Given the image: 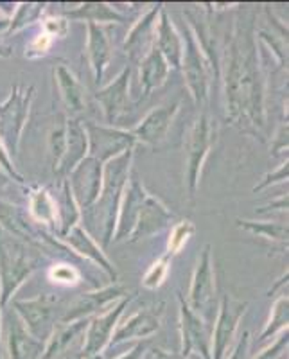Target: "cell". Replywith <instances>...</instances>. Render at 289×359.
Returning a JSON list of instances; mask_svg holds the SVG:
<instances>
[{"label": "cell", "mask_w": 289, "mask_h": 359, "mask_svg": "<svg viewBox=\"0 0 289 359\" xmlns=\"http://www.w3.org/2000/svg\"><path fill=\"white\" fill-rule=\"evenodd\" d=\"M6 347L8 359H40L43 352V341L25 329L13 309L6 316Z\"/></svg>", "instance_id": "obj_25"}, {"label": "cell", "mask_w": 289, "mask_h": 359, "mask_svg": "<svg viewBox=\"0 0 289 359\" xmlns=\"http://www.w3.org/2000/svg\"><path fill=\"white\" fill-rule=\"evenodd\" d=\"M178 111L180 101L162 104V107H156L151 111H147L140 118L139 124L133 130H130L131 135L135 137V142L144 144V146L149 147H159L166 140L167 133L171 130Z\"/></svg>", "instance_id": "obj_19"}, {"label": "cell", "mask_w": 289, "mask_h": 359, "mask_svg": "<svg viewBox=\"0 0 289 359\" xmlns=\"http://www.w3.org/2000/svg\"><path fill=\"white\" fill-rule=\"evenodd\" d=\"M34 94V86L15 85L9 90L8 97L0 102V140L13 156L20 153L22 135L29 123Z\"/></svg>", "instance_id": "obj_5"}, {"label": "cell", "mask_w": 289, "mask_h": 359, "mask_svg": "<svg viewBox=\"0 0 289 359\" xmlns=\"http://www.w3.org/2000/svg\"><path fill=\"white\" fill-rule=\"evenodd\" d=\"M155 47L160 50L166 62L171 69L180 70L182 67V54H184V40L182 33L171 20L169 13L162 8L159 15V24H156V38Z\"/></svg>", "instance_id": "obj_28"}, {"label": "cell", "mask_w": 289, "mask_h": 359, "mask_svg": "<svg viewBox=\"0 0 289 359\" xmlns=\"http://www.w3.org/2000/svg\"><path fill=\"white\" fill-rule=\"evenodd\" d=\"M130 300L131 297L121 298L114 306H110L106 311H102V313L95 314V316L90 318L85 332V339H83L81 352H79V359L102 354L108 348L112 334H114L117 323L123 318L124 309L128 307Z\"/></svg>", "instance_id": "obj_11"}, {"label": "cell", "mask_w": 289, "mask_h": 359, "mask_svg": "<svg viewBox=\"0 0 289 359\" xmlns=\"http://www.w3.org/2000/svg\"><path fill=\"white\" fill-rule=\"evenodd\" d=\"M289 325V297L288 293H282L281 297L273 302L269 316L266 320L264 327H262L261 334H259V341L264 343L266 339L275 338L281 334L282 331H288Z\"/></svg>", "instance_id": "obj_33"}, {"label": "cell", "mask_w": 289, "mask_h": 359, "mask_svg": "<svg viewBox=\"0 0 289 359\" xmlns=\"http://www.w3.org/2000/svg\"><path fill=\"white\" fill-rule=\"evenodd\" d=\"M151 359H187V358L176 354V352L163 351V348H153V351H151Z\"/></svg>", "instance_id": "obj_49"}, {"label": "cell", "mask_w": 289, "mask_h": 359, "mask_svg": "<svg viewBox=\"0 0 289 359\" xmlns=\"http://www.w3.org/2000/svg\"><path fill=\"white\" fill-rule=\"evenodd\" d=\"M85 56L95 85H102L105 74L112 63V40L106 25L86 24Z\"/></svg>", "instance_id": "obj_24"}, {"label": "cell", "mask_w": 289, "mask_h": 359, "mask_svg": "<svg viewBox=\"0 0 289 359\" xmlns=\"http://www.w3.org/2000/svg\"><path fill=\"white\" fill-rule=\"evenodd\" d=\"M47 147H49V160L53 165V172L60 168L67 147V115H60L51 126L47 135Z\"/></svg>", "instance_id": "obj_35"}, {"label": "cell", "mask_w": 289, "mask_h": 359, "mask_svg": "<svg viewBox=\"0 0 289 359\" xmlns=\"http://www.w3.org/2000/svg\"><path fill=\"white\" fill-rule=\"evenodd\" d=\"M131 297L130 290L124 287L123 284L119 282H112L110 286L99 287V290L88 291V293H83L81 297H78L65 309L63 316L60 318V322H76V320H85L92 318L95 314L102 313L110 306H114L115 302H119L121 298Z\"/></svg>", "instance_id": "obj_14"}, {"label": "cell", "mask_w": 289, "mask_h": 359, "mask_svg": "<svg viewBox=\"0 0 289 359\" xmlns=\"http://www.w3.org/2000/svg\"><path fill=\"white\" fill-rule=\"evenodd\" d=\"M53 43H54L53 38L41 31L40 34H36L33 40L29 41L27 47H25L24 56L27 57V60H40V57H43V56H47V54H49Z\"/></svg>", "instance_id": "obj_42"}, {"label": "cell", "mask_w": 289, "mask_h": 359, "mask_svg": "<svg viewBox=\"0 0 289 359\" xmlns=\"http://www.w3.org/2000/svg\"><path fill=\"white\" fill-rule=\"evenodd\" d=\"M147 194V187L142 184V180L139 178V175L135 171H131L130 180H128L126 189H124V196L121 201V208H119L117 216V224H115V232L112 243L117 245V243L126 241L130 237L131 230L135 226V221L139 216L140 205H142L144 198Z\"/></svg>", "instance_id": "obj_23"}, {"label": "cell", "mask_w": 289, "mask_h": 359, "mask_svg": "<svg viewBox=\"0 0 289 359\" xmlns=\"http://www.w3.org/2000/svg\"><path fill=\"white\" fill-rule=\"evenodd\" d=\"M54 304L56 298L49 293L38 294L29 300H17L13 298L11 307L18 316L24 327L31 334L40 341H47V338L53 332L54 325Z\"/></svg>", "instance_id": "obj_12"}, {"label": "cell", "mask_w": 289, "mask_h": 359, "mask_svg": "<svg viewBox=\"0 0 289 359\" xmlns=\"http://www.w3.org/2000/svg\"><path fill=\"white\" fill-rule=\"evenodd\" d=\"M0 359H8V358H6V354H4V351H2V348H0Z\"/></svg>", "instance_id": "obj_53"}, {"label": "cell", "mask_w": 289, "mask_h": 359, "mask_svg": "<svg viewBox=\"0 0 289 359\" xmlns=\"http://www.w3.org/2000/svg\"><path fill=\"white\" fill-rule=\"evenodd\" d=\"M253 18L236 20L224 41L220 81H223L224 117L261 133L266 128V72Z\"/></svg>", "instance_id": "obj_1"}, {"label": "cell", "mask_w": 289, "mask_h": 359, "mask_svg": "<svg viewBox=\"0 0 289 359\" xmlns=\"http://www.w3.org/2000/svg\"><path fill=\"white\" fill-rule=\"evenodd\" d=\"M214 300H216V268H214V257H212V246L205 245L196 259L185 302L194 313L201 314L207 320L208 309Z\"/></svg>", "instance_id": "obj_9"}, {"label": "cell", "mask_w": 289, "mask_h": 359, "mask_svg": "<svg viewBox=\"0 0 289 359\" xmlns=\"http://www.w3.org/2000/svg\"><path fill=\"white\" fill-rule=\"evenodd\" d=\"M288 176H289V162H288V158H285L284 162L278 165V168H275L273 171L266 172V175L262 176L261 180H259V184H257L255 187L252 189V191L253 192H262L264 189L271 187V185L284 184V182H288Z\"/></svg>", "instance_id": "obj_43"}, {"label": "cell", "mask_w": 289, "mask_h": 359, "mask_svg": "<svg viewBox=\"0 0 289 359\" xmlns=\"http://www.w3.org/2000/svg\"><path fill=\"white\" fill-rule=\"evenodd\" d=\"M171 67L156 47L149 50L139 63V85L142 90V99L149 97L155 90L162 88L169 79Z\"/></svg>", "instance_id": "obj_29"}, {"label": "cell", "mask_w": 289, "mask_h": 359, "mask_svg": "<svg viewBox=\"0 0 289 359\" xmlns=\"http://www.w3.org/2000/svg\"><path fill=\"white\" fill-rule=\"evenodd\" d=\"M146 352H147V345L144 341H139V343H135L130 351L124 352V354H121L115 359H142Z\"/></svg>", "instance_id": "obj_48"}, {"label": "cell", "mask_w": 289, "mask_h": 359, "mask_svg": "<svg viewBox=\"0 0 289 359\" xmlns=\"http://www.w3.org/2000/svg\"><path fill=\"white\" fill-rule=\"evenodd\" d=\"M182 33V40H184V54H182V74H184V81L187 86L189 95L192 97L196 107H203L205 102L210 97L212 88V70L208 67L207 57L201 53V47L192 34L191 27L187 22L184 24V31Z\"/></svg>", "instance_id": "obj_6"}, {"label": "cell", "mask_w": 289, "mask_h": 359, "mask_svg": "<svg viewBox=\"0 0 289 359\" xmlns=\"http://www.w3.org/2000/svg\"><path fill=\"white\" fill-rule=\"evenodd\" d=\"M237 229L245 230L250 236L264 239V241L271 243V245H282L288 246V223L282 221H257V219H236Z\"/></svg>", "instance_id": "obj_32"}, {"label": "cell", "mask_w": 289, "mask_h": 359, "mask_svg": "<svg viewBox=\"0 0 289 359\" xmlns=\"http://www.w3.org/2000/svg\"><path fill=\"white\" fill-rule=\"evenodd\" d=\"M86 359H105V355L98 354V355H92V358H86Z\"/></svg>", "instance_id": "obj_52"}, {"label": "cell", "mask_w": 289, "mask_h": 359, "mask_svg": "<svg viewBox=\"0 0 289 359\" xmlns=\"http://www.w3.org/2000/svg\"><path fill=\"white\" fill-rule=\"evenodd\" d=\"M62 187H63V208H60V224H58V226H60V230H58L60 239L65 237L67 233L76 226V224L81 223V217H83L81 207H79L76 198H74L67 180H62Z\"/></svg>", "instance_id": "obj_34"}, {"label": "cell", "mask_w": 289, "mask_h": 359, "mask_svg": "<svg viewBox=\"0 0 289 359\" xmlns=\"http://www.w3.org/2000/svg\"><path fill=\"white\" fill-rule=\"evenodd\" d=\"M162 314H163V304L159 307H146L131 316L124 318L123 322H119L115 327L114 334H112L108 348L119 347L123 343L128 341H146L151 336L156 334L162 325Z\"/></svg>", "instance_id": "obj_16"}, {"label": "cell", "mask_w": 289, "mask_h": 359, "mask_svg": "<svg viewBox=\"0 0 289 359\" xmlns=\"http://www.w3.org/2000/svg\"><path fill=\"white\" fill-rule=\"evenodd\" d=\"M133 156L135 149L119 155L117 158L105 163V175H102V189L98 203L92 208H98L101 212L102 221V245L110 246L114 239L115 224H117L119 208L124 196L128 180H130L131 171H133ZM90 208V210H92Z\"/></svg>", "instance_id": "obj_2"}, {"label": "cell", "mask_w": 289, "mask_h": 359, "mask_svg": "<svg viewBox=\"0 0 289 359\" xmlns=\"http://www.w3.org/2000/svg\"><path fill=\"white\" fill-rule=\"evenodd\" d=\"M217 140V124L208 114H200L194 118L187 137H185V155H187V168H185V185L191 201H194L196 192L200 189L201 172L205 162L210 155L212 147Z\"/></svg>", "instance_id": "obj_4"}, {"label": "cell", "mask_w": 289, "mask_h": 359, "mask_svg": "<svg viewBox=\"0 0 289 359\" xmlns=\"http://www.w3.org/2000/svg\"><path fill=\"white\" fill-rule=\"evenodd\" d=\"M0 172H2L6 178L17 182V184L25 185L24 175L17 169V165H15V162H13L11 155L8 153V149H6V146L2 144V140H0Z\"/></svg>", "instance_id": "obj_44"}, {"label": "cell", "mask_w": 289, "mask_h": 359, "mask_svg": "<svg viewBox=\"0 0 289 359\" xmlns=\"http://www.w3.org/2000/svg\"><path fill=\"white\" fill-rule=\"evenodd\" d=\"M36 264L24 243L0 230V309L8 307L24 282L34 273Z\"/></svg>", "instance_id": "obj_3"}, {"label": "cell", "mask_w": 289, "mask_h": 359, "mask_svg": "<svg viewBox=\"0 0 289 359\" xmlns=\"http://www.w3.org/2000/svg\"><path fill=\"white\" fill-rule=\"evenodd\" d=\"M250 343H252V336L248 331H245L230 351V355H227L224 359H250Z\"/></svg>", "instance_id": "obj_46"}, {"label": "cell", "mask_w": 289, "mask_h": 359, "mask_svg": "<svg viewBox=\"0 0 289 359\" xmlns=\"http://www.w3.org/2000/svg\"><path fill=\"white\" fill-rule=\"evenodd\" d=\"M160 11H162V4L149 8L128 31L126 38H124V53L131 65H139L144 56L155 47Z\"/></svg>", "instance_id": "obj_22"}, {"label": "cell", "mask_w": 289, "mask_h": 359, "mask_svg": "<svg viewBox=\"0 0 289 359\" xmlns=\"http://www.w3.org/2000/svg\"><path fill=\"white\" fill-rule=\"evenodd\" d=\"M0 230L11 236L13 239L24 243L25 246L41 248L45 243H51V245L56 243L54 239H51L49 233L41 232L34 226L33 221L29 219L27 214L22 210V207L6 200H0Z\"/></svg>", "instance_id": "obj_18"}, {"label": "cell", "mask_w": 289, "mask_h": 359, "mask_svg": "<svg viewBox=\"0 0 289 359\" xmlns=\"http://www.w3.org/2000/svg\"><path fill=\"white\" fill-rule=\"evenodd\" d=\"M88 155V135L83 121L78 117H67V147L60 168L54 171L58 178L65 180L76 165Z\"/></svg>", "instance_id": "obj_27"}, {"label": "cell", "mask_w": 289, "mask_h": 359, "mask_svg": "<svg viewBox=\"0 0 289 359\" xmlns=\"http://www.w3.org/2000/svg\"><path fill=\"white\" fill-rule=\"evenodd\" d=\"M40 24L41 31L45 34H49L53 40H63L70 33V22L65 17H60V15H43Z\"/></svg>", "instance_id": "obj_40"}, {"label": "cell", "mask_w": 289, "mask_h": 359, "mask_svg": "<svg viewBox=\"0 0 289 359\" xmlns=\"http://www.w3.org/2000/svg\"><path fill=\"white\" fill-rule=\"evenodd\" d=\"M171 262L173 257L169 253H163L156 259L153 264L147 268V271L144 273L142 277V287L147 291H156L160 286H162L163 282H166L167 275L171 271Z\"/></svg>", "instance_id": "obj_39"}, {"label": "cell", "mask_w": 289, "mask_h": 359, "mask_svg": "<svg viewBox=\"0 0 289 359\" xmlns=\"http://www.w3.org/2000/svg\"><path fill=\"white\" fill-rule=\"evenodd\" d=\"M67 20H79L85 24H98V25H110V24H123L126 22V15L119 9L112 8L106 2H85L79 8L72 9L65 15Z\"/></svg>", "instance_id": "obj_31"}, {"label": "cell", "mask_w": 289, "mask_h": 359, "mask_svg": "<svg viewBox=\"0 0 289 359\" xmlns=\"http://www.w3.org/2000/svg\"><path fill=\"white\" fill-rule=\"evenodd\" d=\"M269 147H271L273 156L282 155L288 158V121H284V123L277 128V131L273 133L271 146Z\"/></svg>", "instance_id": "obj_45"}, {"label": "cell", "mask_w": 289, "mask_h": 359, "mask_svg": "<svg viewBox=\"0 0 289 359\" xmlns=\"http://www.w3.org/2000/svg\"><path fill=\"white\" fill-rule=\"evenodd\" d=\"M102 175H105V163L86 155L65 178L83 212L98 203L102 189Z\"/></svg>", "instance_id": "obj_13"}, {"label": "cell", "mask_w": 289, "mask_h": 359, "mask_svg": "<svg viewBox=\"0 0 289 359\" xmlns=\"http://www.w3.org/2000/svg\"><path fill=\"white\" fill-rule=\"evenodd\" d=\"M47 278L56 286L74 287L81 284L83 273L79 271V268H76L70 262H54L47 269Z\"/></svg>", "instance_id": "obj_38"}, {"label": "cell", "mask_w": 289, "mask_h": 359, "mask_svg": "<svg viewBox=\"0 0 289 359\" xmlns=\"http://www.w3.org/2000/svg\"><path fill=\"white\" fill-rule=\"evenodd\" d=\"M275 210H281V212H288V194H282L277 200L269 201L264 207L257 208V214H268L275 212Z\"/></svg>", "instance_id": "obj_47"}, {"label": "cell", "mask_w": 289, "mask_h": 359, "mask_svg": "<svg viewBox=\"0 0 289 359\" xmlns=\"http://www.w3.org/2000/svg\"><path fill=\"white\" fill-rule=\"evenodd\" d=\"M175 219L176 214L173 212L171 208L167 207L156 194L147 191L146 198H144L142 205H140L139 216H137V221H135L133 230H131L126 241L139 243L144 241V239H149V237L166 230L167 226L175 224L173 223Z\"/></svg>", "instance_id": "obj_17"}, {"label": "cell", "mask_w": 289, "mask_h": 359, "mask_svg": "<svg viewBox=\"0 0 289 359\" xmlns=\"http://www.w3.org/2000/svg\"><path fill=\"white\" fill-rule=\"evenodd\" d=\"M248 311V302L224 293L217 307L216 322L212 325V359H224L234 348L237 329Z\"/></svg>", "instance_id": "obj_8"}, {"label": "cell", "mask_w": 289, "mask_h": 359, "mask_svg": "<svg viewBox=\"0 0 289 359\" xmlns=\"http://www.w3.org/2000/svg\"><path fill=\"white\" fill-rule=\"evenodd\" d=\"M86 135H88V155L106 163L117 158L119 155L135 149L137 142L130 130L106 124L85 123Z\"/></svg>", "instance_id": "obj_10"}, {"label": "cell", "mask_w": 289, "mask_h": 359, "mask_svg": "<svg viewBox=\"0 0 289 359\" xmlns=\"http://www.w3.org/2000/svg\"><path fill=\"white\" fill-rule=\"evenodd\" d=\"M131 74H133L131 65L124 67L108 85L101 86L95 94V99H98L102 115H105L106 126H115L130 111Z\"/></svg>", "instance_id": "obj_15"}, {"label": "cell", "mask_w": 289, "mask_h": 359, "mask_svg": "<svg viewBox=\"0 0 289 359\" xmlns=\"http://www.w3.org/2000/svg\"><path fill=\"white\" fill-rule=\"evenodd\" d=\"M9 56H11V49L0 43V57H9Z\"/></svg>", "instance_id": "obj_50"}, {"label": "cell", "mask_w": 289, "mask_h": 359, "mask_svg": "<svg viewBox=\"0 0 289 359\" xmlns=\"http://www.w3.org/2000/svg\"><path fill=\"white\" fill-rule=\"evenodd\" d=\"M284 359H288V355H285V358H284Z\"/></svg>", "instance_id": "obj_54"}, {"label": "cell", "mask_w": 289, "mask_h": 359, "mask_svg": "<svg viewBox=\"0 0 289 359\" xmlns=\"http://www.w3.org/2000/svg\"><path fill=\"white\" fill-rule=\"evenodd\" d=\"M88 322L90 318L67 323L58 322L47 341L43 343V352L40 359H67L72 352H78L79 359Z\"/></svg>", "instance_id": "obj_20"}, {"label": "cell", "mask_w": 289, "mask_h": 359, "mask_svg": "<svg viewBox=\"0 0 289 359\" xmlns=\"http://www.w3.org/2000/svg\"><path fill=\"white\" fill-rule=\"evenodd\" d=\"M180 304V355L212 359V325L201 314L194 313L185 302L184 294L178 293Z\"/></svg>", "instance_id": "obj_7"}, {"label": "cell", "mask_w": 289, "mask_h": 359, "mask_svg": "<svg viewBox=\"0 0 289 359\" xmlns=\"http://www.w3.org/2000/svg\"><path fill=\"white\" fill-rule=\"evenodd\" d=\"M194 232H196V226L191 219L176 221V223L171 226L169 237H167L166 253H169L171 257L178 255V253L187 246V243L191 241V237L194 236Z\"/></svg>", "instance_id": "obj_37"}, {"label": "cell", "mask_w": 289, "mask_h": 359, "mask_svg": "<svg viewBox=\"0 0 289 359\" xmlns=\"http://www.w3.org/2000/svg\"><path fill=\"white\" fill-rule=\"evenodd\" d=\"M27 194L29 219L40 226H58L60 224V207L51 194L49 187L33 185Z\"/></svg>", "instance_id": "obj_30"}, {"label": "cell", "mask_w": 289, "mask_h": 359, "mask_svg": "<svg viewBox=\"0 0 289 359\" xmlns=\"http://www.w3.org/2000/svg\"><path fill=\"white\" fill-rule=\"evenodd\" d=\"M0 348H2V309H0Z\"/></svg>", "instance_id": "obj_51"}, {"label": "cell", "mask_w": 289, "mask_h": 359, "mask_svg": "<svg viewBox=\"0 0 289 359\" xmlns=\"http://www.w3.org/2000/svg\"><path fill=\"white\" fill-rule=\"evenodd\" d=\"M288 345H289V332L282 331L277 334V338L273 339L269 345H266L261 352H257L252 359H281L288 355Z\"/></svg>", "instance_id": "obj_41"}, {"label": "cell", "mask_w": 289, "mask_h": 359, "mask_svg": "<svg viewBox=\"0 0 289 359\" xmlns=\"http://www.w3.org/2000/svg\"><path fill=\"white\" fill-rule=\"evenodd\" d=\"M43 13L45 4H41V2H22V4L17 6L15 15L9 18L4 33L9 36V34L18 33V31L27 27V25L34 24V22H40L43 18Z\"/></svg>", "instance_id": "obj_36"}, {"label": "cell", "mask_w": 289, "mask_h": 359, "mask_svg": "<svg viewBox=\"0 0 289 359\" xmlns=\"http://www.w3.org/2000/svg\"><path fill=\"white\" fill-rule=\"evenodd\" d=\"M53 79L58 95L62 99L63 107L69 111L70 117L83 114L86 108V90L78 76L74 74V70L67 63H56L53 69Z\"/></svg>", "instance_id": "obj_26"}, {"label": "cell", "mask_w": 289, "mask_h": 359, "mask_svg": "<svg viewBox=\"0 0 289 359\" xmlns=\"http://www.w3.org/2000/svg\"><path fill=\"white\" fill-rule=\"evenodd\" d=\"M62 243L69 252L76 253L85 261L92 262L94 266L102 269V273L110 278L112 282H117L119 271L115 268L114 262L110 261V257L106 255L105 248L99 246V243L95 241L94 237L90 236L88 230L83 226L81 223L76 224L65 237H62Z\"/></svg>", "instance_id": "obj_21"}]
</instances>
